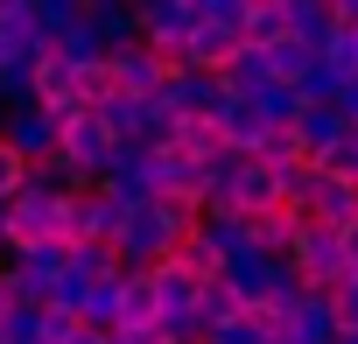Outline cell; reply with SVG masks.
<instances>
[{"label": "cell", "instance_id": "obj_20", "mask_svg": "<svg viewBox=\"0 0 358 344\" xmlns=\"http://www.w3.org/2000/svg\"><path fill=\"white\" fill-rule=\"evenodd\" d=\"M78 323H85V330H99V337H120V274H113V281H99V288H85Z\"/></svg>", "mask_w": 358, "mask_h": 344}, {"label": "cell", "instance_id": "obj_25", "mask_svg": "<svg viewBox=\"0 0 358 344\" xmlns=\"http://www.w3.org/2000/svg\"><path fill=\"white\" fill-rule=\"evenodd\" d=\"M267 57H274V85H302V71L316 64V57H309V50L295 43V36H288V43H274Z\"/></svg>", "mask_w": 358, "mask_h": 344}, {"label": "cell", "instance_id": "obj_24", "mask_svg": "<svg viewBox=\"0 0 358 344\" xmlns=\"http://www.w3.org/2000/svg\"><path fill=\"white\" fill-rule=\"evenodd\" d=\"M57 57H64L71 71H99V64H106V50H99V36H92V22H78V29H71V36L57 43Z\"/></svg>", "mask_w": 358, "mask_h": 344}, {"label": "cell", "instance_id": "obj_34", "mask_svg": "<svg viewBox=\"0 0 358 344\" xmlns=\"http://www.w3.org/2000/svg\"><path fill=\"white\" fill-rule=\"evenodd\" d=\"M337 344H358V330H344V337H337Z\"/></svg>", "mask_w": 358, "mask_h": 344}, {"label": "cell", "instance_id": "obj_2", "mask_svg": "<svg viewBox=\"0 0 358 344\" xmlns=\"http://www.w3.org/2000/svg\"><path fill=\"white\" fill-rule=\"evenodd\" d=\"M113 148H120V141H113V134L99 127V113H92V106H85V113H64V120H57V155H64V162L78 169L85 183H106V169H113Z\"/></svg>", "mask_w": 358, "mask_h": 344}, {"label": "cell", "instance_id": "obj_14", "mask_svg": "<svg viewBox=\"0 0 358 344\" xmlns=\"http://www.w3.org/2000/svg\"><path fill=\"white\" fill-rule=\"evenodd\" d=\"M288 36L316 57V50L337 36V0H288Z\"/></svg>", "mask_w": 358, "mask_h": 344}, {"label": "cell", "instance_id": "obj_21", "mask_svg": "<svg viewBox=\"0 0 358 344\" xmlns=\"http://www.w3.org/2000/svg\"><path fill=\"white\" fill-rule=\"evenodd\" d=\"M78 22H85V0H36V36H43L50 57H57V43H64Z\"/></svg>", "mask_w": 358, "mask_h": 344}, {"label": "cell", "instance_id": "obj_16", "mask_svg": "<svg viewBox=\"0 0 358 344\" xmlns=\"http://www.w3.org/2000/svg\"><path fill=\"white\" fill-rule=\"evenodd\" d=\"M148 323H162L155 274H120V337H127V330H148Z\"/></svg>", "mask_w": 358, "mask_h": 344}, {"label": "cell", "instance_id": "obj_8", "mask_svg": "<svg viewBox=\"0 0 358 344\" xmlns=\"http://www.w3.org/2000/svg\"><path fill=\"white\" fill-rule=\"evenodd\" d=\"M309 225H323V232H351L358 225V183H344V176H316V197H309Z\"/></svg>", "mask_w": 358, "mask_h": 344}, {"label": "cell", "instance_id": "obj_35", "mask_svg": "<svg viewBox=\"0 0 358 344\" xmlns=\"http://www.w3.org/2000/svg\"><path fill=\"white\" fill-rule=\"evenodd\" d=\"M0 127H8V106H0Z\"/></svg>", "mask_w": 358, "mask_h": 344}, {"label": "cell", "instance_id": "obj_12", "mask_svg": "<svg viewBox=\"0 0 358 344\" xmlns=\"http://www.w3.org/2000/svg\"><path fill=\"white\" fill-rule=\"evenodd\" d=\"M232 211L239 218H260V211H281V176L260 162H246L239 176H232Z\"/></svg>", "mask_w": 358, "mask_h": 344}, {"label": "cell", "instance_id": "obj_27", "mask_svg": "<svg viewBox=\"0 0 358 344\" xmlns=\"http://www.w3.org/2000/svg\"><path fill=\"white\" fill-rule=\"evenodd\" d=\"M0 337H8V344H50V330H43V309H15L8 323H0Z\"/></svg>", "mask_w": 358, "mask_h": 344}, {"label": "cell", "instance_id": "obj_15", "mask_svg": "<svg viewBox=\"0 0 358 344\" xmlns=\"http://www.w3.org/2000/svg\"><path fill=\"white\" fill-rule=\"evenodd\" d=\"M246 225H253V246H260L267 260H295V239H302L309 218H295V211L281 204V211H260V218H246Z\"/></svg>", "mask_w": 358, "mask_h": 344}, {"label": "cell", "instance_id": "obj_29", "mask_svg": "<svg viewBox=\"0 0 358 344\" xmlns=\"http://www.w3.org/2000/svg\"><path fill=\"white\" fill-rule=\"evenodd\" d=\"M337 113H344V120H358V71L337 85Z\"/></svg>", "mask_w": 358, "mask_h": 344}, {"label": "cell", "instance_id": "obj_31", "mask_svg": "<svg viewBox=\"0 0 358 344\" xmlns=\"http://www.w3.org/2000/svg\"><path fill=\"white\" fill-rule=\"evenodd\" d=\"M15 309H22V302H15V288H8V274H0V323H8Z\"/></svg>", "mask_w": 358, "mask_h": 344}, {"label": "cell", "instance_id": "obj_23", "mask_svg": "<svg viewBox=\"0 0 358 344\" xmlns=\"http://www.w3.org/2000/svg\"><path fill=\"white\" fill-rule=\"evenodd\" d=\"M197 316H204V330H218V323H232V316H246V302L225 288V274L218 281H204V295H197Z\"/></svg>", "mask_w": 358, "mask_h": 344}, {"label": "cell", "instance_id": "obj_3", "mask_svg": "<svg viewBox=\"0 0 358 344\" xmlns=\"http://www.w3.org/2000/svg\"><path fill=\"white\" fill-rule=\"evenodd\" d=\"M295 274H302V288H337L351 267H344V239L337 232H323V225H302V239H295V260H288Z\"/></svg>", "mask_w": 358, "mask_h": 344}, {"label": "cell", "instance_id": "obj_17", "mask_svg": "<svg viewBox=\"0 0 358 344\" xmlns=\"http://www.w3.org/2000/svg\"><path fill=\"white\" fill-rule=\"evenodd\" d=\"M155 295H162V316H183V309H197V295H204V274H190L183 260H162L155 267Z\"/></svg>", "mask_w": 358, "mask_h": 344}, {"label": "cell", "instance_id": "obj_18", "mask_svg": "<svg viewBox=\"0 0 358 344\" xmlns=\"http://www.w3.org/2000/svg\"><path fill=\"white\" fill-rule=\"evenodd\" d=\"M246 43L253 50L288 43V0H246Z\"/></svg>", "mask_w": 358, "mask_h": 344}, {"label": "cell", "instance_id": "obj_33", "mask_svg": "<svg viewBox=\"0 0 358 344\" xmlns=\"http://www.w3.org/2000/svg\"><path fill=\"white\" fill-rule=\"evenodd\" d=\"M71 344H120V337H99V330H78Z\"/></svg>", "mask_w": 358, "mask_h": 344}, {"label": "cell", "instance_id": "obj_1", "mask_svg": "<svg viewBox=\"0 0 358 344\" xmlns=\"http://www.w3.org/2000/svg\"><path fill=\"white\" fill-rule=\"evenodd\" d=\"M190 36H197V0H141V43H148L169 71H183Z\"/></svg>", "mask_w": 358, "mask_h": 344}, {"label": "cell", "instance_id": "obj_10", "mask_svg": "<svg viewBox=\"0 0 358 344\" xmlns=\"http://www.w3.org/2000/svg\"><path fill=\"white\" fill-rule=\"evenodd\" d=\"M211 127H218V141H225L232 155H260V141H267V127H260L253 99H239V92H225V106L211 113Z\"/></svg>", "mask_w": 358, "mask_h": 344}, {"label": "cell", "instance_id": "obj_4", "mask_svg": "<svg viewBox=\"0 0 358 344\" xmlns=\"http://www.w3.org/2000/svg\"><path fill=\"white\" fill-rule=\"evenodd\" d=\"M162 106H169V120H211V113L225 106V78H204V71H169Z\"/></svg>", "mask_w": 358, "mask_h": 344}, {"label": "cell", "instance_id": "obj_36", "mask_svg": "<svg viewBox=\"0 0 358 344\" xmlns=\"http://www.w3.org/2000/svg\"><path fill=\"white\" fill-rule=\"evenodd\" d=\"M0 344H8V337H0Z\"/></svg>", "mask_w": 358, "mask_h": 344}, {"label": "cell", "instance_id": "obj_28", "mask_svg": "<svg viewBox=\"0 0 358 344\" xmlns=\"http://www.w3.org/2000/svg\"><path fill=\"white\" fill-rule=\"evenodd\" d=\"M330 309H337V337L358 330V274H344V281L330 288Z\"/></svg>", "mask_w": 358, "mask_h": 344}, {"label": "cell", "instance_id": "obj_6", "mask_svg": "<svg viewBox=\"0 0 358 344\" xmlns=\"http://www.w3.org/2000/svg\"><path fill=\"white\" fill-rule=\"evenodd\" d=\"M344 134H351V120L337 106H302V120H295V141H302L309 169H330V155L344 148Z\"/></svg>", "mask_w": 358, "mask_h": 344}, {"label": "cell", "instance_id": "obj_13", "mask_svg": "<svg viewBox=\"0 0 358 344\" xmlns=\"http://www.w3.org/2000/svg\"><path fill=\"white\" fill-rule=\"evenodd\" d=\"M288 330H295V344H337V309H330V295H323V288H302Z\"/></svg>", "mask_w": 358, "mask_h": 344}, {"label": "cell", "instance_id": "obj_26", "mask_svg": "<svg viewBox=\"0 0 358 344\" xmlns=\"http://www.w3.org/2000/svg\"><path fill=\"white\" fill-rule=\"evenodd\" d=\"M22 190H29V162H22L8 141H0V204H15Z\"/></svg>", "mask_w": 358, "mask_h": 344}, {"label": "cell", "instance_id": "obj_7", "mask_svg": "<svg viewBox=\"0 0 358 344\" xmlns=\"http://www.w3.org/2000/svg\"><path fill=\"white\" fill-rule=\"evenodd\" d=\"M85 22H92L106 64L127 57V50H141V8H120V0H85Z\"/></svg>", "mask_w": 358, "mask_h": 344}, {"label": "cell", "instance_id": "obj_32", "mask_svg": "<svg viewBox=\"0 0 358 344\" xmlns=\"http://www.w3.org/2000/svg\"><path fill=\"white\" fill-rule=\"evenodd\" d=\"M344 267H351V274H358V225H351V232H344Z\"/></svg>", "mask_w": 358, "mask_h": 344}, {"label": "cell", "instance_id": "obj_9", "mask_svg": "<svg viewBox=\"0 0 358 344\" xmlns=\"http://www.w3.org/2000/svg\"><path fill=\"white\" fill-rule=\"evenodd\" d=\"M162 85H169V64L141 43V50H127V57H113V92H127V99H162Z\"/></svg>", "mask_w": 358, "mask_h": 344}, {"label": "cell", "instance_id": "obj_19", "mask_svg": "<svg viewBox=\"0 0 358 344\" xmlns=\"http://www.w3.org/2000/svg\"><path fill=\"white\" fill-rule=\"evenodd\" d=\"M302 106H309V99H302L295 85H267V92H253V113H260V127H267V134L295 127V120H302Z\"/></svg>", "mask_w": 358, "mask_h": 344}, {"label": "cell", "instance_id": "obj_30", "mask_svg": "<svg viewBox=\"0 0 358 344\" xmlns=\"http://www.w3.org/2000/svg\"><path fill=\"white\" fill-rule=\"evenodd\" d=\"M120 344H169V337H162V330H155V323H148V330H127V337H120Z\"/></svg>", "mask_w": 358, "mask_h": 344}, {"label": "cell", "instance_id": "obj_22", "mask_svg": "<svg viewBox=\"0 0 358 344\" xmlns=\"http://www.w3.org/2000/svg\"><path fill=\"white\" fill-rule=\"evenodd\" d=\"M169 148H176V155H190V162H211L225 141H218V127H211V120H176Z\"/></svg>", "mask_w": 358, "mask_h": 344}, {"label": "cell", "instance_id": "obj_5", "mask_svg": "<svg viewBox=\"0 0 358 344\" xmlns=\"http://www.w3.org/2000/svg\"><path fill=\"white\" fill-rule=\"evenodd\" d=\"M0 141H8L29 169H43V162H57V120L43 113V106H22V113H8V127H0Z\"/></svg>", "mask_w": 358, "mask_h": 344}, {"label": "cell", "instance_id": "obj_11", "mask_svg": "<svg viewBox=\"0 0 358 344\" xmlns=\"http://www.w3.org/2000/svg\"><path fill=\"white\" fill-rule=\"evenodd\" d=\"M36 106H43L50 120L85 113V99H78V71H71L64 57H43V64H36Z\"/></svg>", "mask_w": 358, "mask_h": 344}]
</instances>
